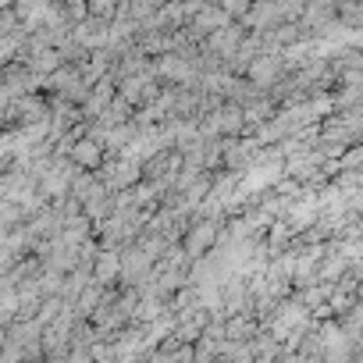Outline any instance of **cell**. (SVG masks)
Masks as SVG:
<instances>
[{"mask_svg":"<svg viewBox=\"0 0 363 363\" xmlns=\"http://www.w3.org/2000/svg\"><path fill=\"white\" fill-rule=\"evenodd\" d=\"M36 193V174L29 167H22L18 160L0 171V203H26Z\"/></svg>","mask_w":363,"mask_h":363,"instance_id":"cell-4","label":"cell"},{"mask_svg":"<svg viewBox=\"0 0 363 363\" xmlns=\"http://www.w3.org/2000/svg\"><path fill=\"white\" fill-rule=\"evenodd\" d=\"M218 232H221V221H218V218H203V214H196L193 225L182 232V253H186L189 260L211 253V250L218 246Z\"/></svg>","mask_w":363,"mask_h":363,"instance_id":"cell-3","label":"cell"},{"mask_svg":"<svg viewBox=\"0 0 363 363\" xmlns=\"http://www.w3.org/2000/svg\"><path fill=\"white\" fill-rule=\"evenodd\" d=\"M285 72H289V65L281 61V54H257V57L246 65V75H242V79H246L253 89H264V93H267Z\"/></svg>","mask_w":363,"mask_h":363,"instance_id":"cell-6","label":"cell"},{"mask_svg":"<svg viewBox=\"0 0 363 363\" xmlns=\"http://www.w3.org/2000/svg\"><path fill=\"white\" fill-rule=\"evenodd\" d=\"M278 114V104L267 96V93H253L246 104H242V121H246V128H242V135H250L257 125H264V121H271Z\"/></svg>","mask_w":363,"mask_h":363,"instance_id":"cell-12","label":"cell"},{"mask_svg":"<svg viewBox=\"0 0 363 363\" xmlns=\"http://www.w3.org/2000/svg\"><path fill=\"white\" fill-rule=\"evenodd\" d=\"M211 4H218V8H221V11L232 18V22H239V18L250 11V0H211Z\"/></svg>","mask_w":363,"mask_h":363,"instance_id":"cell-20","label":"cell"},{"mask_svg":"<svg viewBox=\"0 0 363 363\" xmlns=\"http://www.w3.org/2000/svg\"><path fill=\"white\" fill-rule=\"evenodd\" d=\"M207 4H211V0H207Z\"/></svg>","mask_w":363,"mask_h":363,"instance_id":"cell-22","label":"cell"},{"mask_svg":"<svg viewBox=\"0 0 363 363\" xmlns=\"http://www.w3.org/2000/svg\"><path fill=\"white\" fill-rule=\"evenodd\" d=\"M132 111H135V107H132L128 100L111 96V104L104 107V114H100V118H93V121H100V125H107V128H111V125H125V121H132Z\"/></svg>","mask_w":363,"mask_h":363,"instance_id":"cell-14","label":"cell"},{"mask_svg":"<svg viewBox=\"0 0 363 363\" xmlns=\"http://www.w3.org/2000/svg\"><path fill=\"white\" fill-rule=\"evenodd\" d=\"M153 79L164 82V86H193L196 82V72L186 57L178 54H160L153 57Z\"/></svg>","mask_w":363,"mask_h":363,"instance_id":"cell-7","label":"cell"},{"mask_svg":"<svg viewBox=\"0 0 363 363\" xmlns=\"http://www.w3.org/2000/svg\"><path fill=\"white\" fill-rule=\"evenodd\" d=\"M146 267H150V257L135 246V242H128L125 250H121V271H125V278H139V274H146Z\"/></svg>","mask_w":363,"mask_h":363,"instance_id":"cell-15","label":"cell"},{"mask_svg":"<svg viewBox=\"0 0 363 363\" xmlns=\"http://www.w3.org/2000/svg\"><path fill=\"white\" fill-rule=\"evenodd\" d=\"M196 128H200V135H207V139H235V135H242V128H246L242 107L225 100L221 107H214L211 114H203V118L196 121Z\"/></svg>","mask_w":363,"mask_h":363,"instance_id":"cell-2","label":"cell"},{"mask_svg":"<svg viewBox=\"0 0 363 363\" xmlns=\"http://www.w3.org/2000/svg\"><path fill=\"white\" fill-rule=\"evenodd\" d=\"M114 267H118V257L104 250V253L96 257V274H100V278H111V274H114Z\"/></svg>","mask_w":363,"mask_h":363,"instance_id":"cell-21","label":"cell"},{"mask_svg":"<svg viewBox=\"0 0 363 363\" xmlns=\"http://www.w3.org/2000/svg\"><path fill=\"white\" fill-rule=\"evenodd\" d=\"M22 22L15 15V8H0V36H22Z\"/></svg>","mask_w":363,"mask_h":363,"instance_id":"cell-19","label":"cell"},{"mask_svg":"<svg viewBox=\"0 0 363 363\" xmlns=\"http://www.w3.org/2000/svg\"><path fill=\"white\" fill-rule=\"evenodd\" d=\"M72 40L86 50H104V47H111V22L86 15L79 26H72Z\"/></svg>","mask_w":363,"mask_h":363,"instance_id":"cell-8","label":"cell"},{"mask_svg":"<svg viewBox=\"0 0 363 363\" xmlns=\"http://www.w3.org/2000/svg\"><path fill=\"white\" fill-rule=\"evenodd\" d=\"M93 178L100 182L107 193H121V189H132L135 182H143L139 160H128V157H121V153H111V157L93 171Z\"/></svg>","mask_w":363,"mask_h":363,"instance_id":"cell-1","label":"cell"},{"mask_svg":"<svg viewBox=\"0 0 363 363\" xmlns=\"http://www.w3.org/2000/svg\"><path fill=\"white\" fill-rule=\"evenodd\" d=\"M121 4H125V0H121Z\"/></svg>","mask_w":363,"mask_h":363,"instance_id":"cell-23","label":"cell"},{"mask_svg":"<svg viewBox=\"0 0 363 363\" xmlns=\"http://www.w3.org/2000/svg\"><path fill=\"white\" fill-rule=\"evenodd\" d=\"M178 171H182V153L178 150H157V153H150L139 164L143 182H160V186H167V189H171V182H174Z\"/></svg>","mask_w":363,"mask_h":363,"instance_id":"cell-5","label":"cell"},{"mask_svg":"<svg viewBox=\"0 0 363 363\" xmlns=\"http://www.w3.org/2000/svg\"><path fill=\"white\" fill-rule=\"evenodd\" d=\"M335 22L349 33H359L363 26V8H359V0H342V4H335Z\"/></svg>","mask_w":363,"mask_h":363,"instance_id":"cell-13","label":"cell"},{"mask_svg":"<svg viewBox=\"0 0 363 363\" xmlns=\"http://www.w3.org/2000/svg\"><path fill=\"white\" fill-rule=\"evenodd\" d=\"M118 8H121V0H86V15H93V18H114L118 15Z\"/></svg>","mask_w":363,"mask_h":363,"instance_id":"cell-18","label":"cell"},{"mask_svg":"<svg viewBox=\"0 0 363 363\" xmlns=\"http://www.w3.org/2000/svg\"><path fill=\"white\" fill-rule=\"evenodd\" d=\"M160 4H164V0H125L121 11H125L132 22H143V18H150V15H153Z\"/></svg>","mask_w":363,"mask_h":363,"instance_id":"cell-17","label":"cell"},{"mask_svg":"<svg viewBox=\"0 0 363 363\" xmlns=\"http://www.w3.org/2000/svg\"><path fill=\"white\" fill-rule=\"evenodd\" d=\"M331 186H335L338 193L359 189V186H363V167H342V171H335V174H331Z\"/></svg>","mask_w":363,"mask_h":363,"instance_id":"cell-16","label":"cell"},{"mask_svg":"<svg viewBox=\"0 0 363 363\" xmlns=\"http://www.w3.org/2000/svg\"><path fill=\"white\" fill-rule=\"evenodd\" d=\"M79 207H82V214L93 221V225H100L104 218H111L114 214V193H107L100 182L93 178V186H89V193L79 200Z\"/></svg>","mask_w":363,"mask_h":363,"instance_id":"cell-10","label":"cell"},{"mask_svg":"<svg viewBox=\"0 0 363 363\" xmlns=\"http://www.w3.org/2000/svg\"><path fill=\"white\" fill-rule=\"evenodd\" d=\"M68 160H72L79 171H96V167L107 160V150H104L100 143H93L89 135H79V139L72 143V150H68Z\"/></svg>","mask_w":363,"mask_h":363,"instance_id":"cell-11","label":"cell"},{"mask_svg":"<svg viewBox=\"0 0 363 363\" xmlns=\"http://www.w3.org/2000/svg\"><path fill=\"white\" fill-rule=\"evenodd\" d=\"M242 40H246V29H242L239 22H228L225 29H218V33H211V36H207V40H203L200 47H203V50H211L214 57H221V61H228V57H232V54L239 50V43H242Z\"/></svg>","mask_w":363,"mask_h":363,"instance_id":"cell-9","label":"cell"}]
</instances>
